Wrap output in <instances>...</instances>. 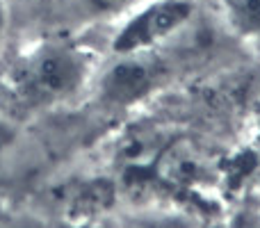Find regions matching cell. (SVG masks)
<instances>
[{"mask_svg":"<svg viewBox=\"0 0 260 228\" xmlns=\"http://www.w3.org/2000/svg\"><path fill=\"white\" fill-rule=\"evenodd\" d=\"M91 57L71 41L37 46L16 69V85L35 103H62L89 82Z\"/></svg>","mask_w":260,"mask_h":228,"instance_id":"obj_1","label":"cell"},{"mask_svg":"<svg viewBox=\"0 0 260 228\" xmlns=\"http://www.w3.org/2000/svg\"><path fill=\"white\" fill-rule=\"evenodd\" d=\"M192 3L187 0H155L139 9L117 30L112 50L117 55L148 53L160 41L171 37L192 16Z\"/></svg>","mask_w":260,"mask_h":228,"instance_id":"obj_2","label":"cell"},{"mask_svg":"<svg viewBox=\"0 0 260 228\" xmlns=\"http://www.w3.org/2000/svg\"><path fill=\"white\" fill-rule=\"evenodd\" d=\"M119 57L121 59L105 71L101 80V94L110 103L130 105L151 91L157 80V67L146 57V53L119 55Z\"/></svg>","mask_w":260,"mask_h":228,"instance_id":"obj_3","label":"cell"},{"mask_svg":"<svg viewBox=\"0 0 260 228\" xmlns=\"http://www.w3.org/2000/svg\"><path fill=\"white\" fill-rule=\"evenodd\" d=\"M229 23L242 37H260V0H224Z\"/></svg>","mask_w":260,"mask_h":228,"instance_id":"obj_4","label":"cell"},{"mask_svg":"<svg viewBox=\"0 0 260 228\" xmlns=\"http://www.w3.org/2000/svg\"><path fill=\"white\" fill-rule=\"evenodd\" d=\"M57 228H101L99 224H91V221H64Z\"/></svg>","mask_w":260,"mask_h":228,"instance_id":"obj_5","label":"cell"},{"mask_svg":"<svg viewBox=\"0 0 260 228\" xmlns=\"http://www.w3.org/2000/svg\"><path fill=\"white\" fill-rule=\"evenodd\" d=\"M5 27H7V7H5V3L0 0V41H3V37H5Z\"/></svg>","mask_w":260,"mask_h":228,"instance_id":"obj_6","label":"cell"},{"mask_svg":"<svg viewBox=\"0 0 260 228\" xmlns=\"http://www.w3.org/2000/svg\"><path fill=\"white\" fill-rule=\"evenodd\" d=\"M101 5H121L123 0H99Z\"/></svg>","mask_w":260,"mask_h":228,"instance_id":"obj_7","label":"cell"}]
</instances>
